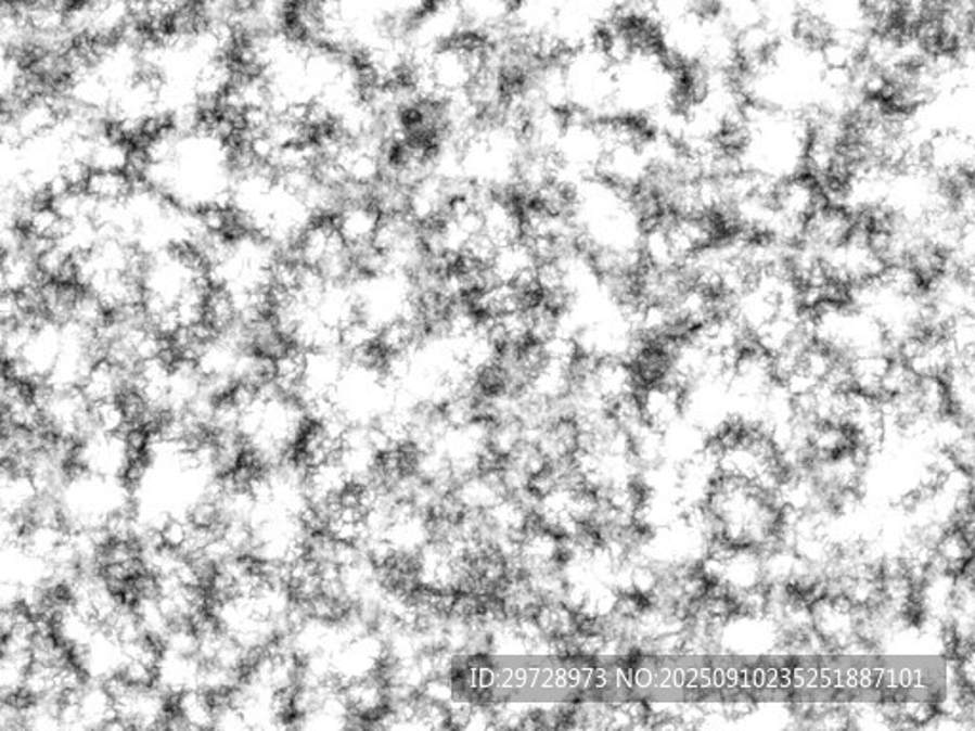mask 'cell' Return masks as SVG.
I'll list each match as a JSON object with an SVG mask.
<instances>
[{
	"mask_svg": "<svg viewBox=\"0 0 975 731\" xmlns=\"http://www.w3.org/2000/svg\"><path fill=\"white\" fill-rule=\"evenodd\" d=\"M851 229L854 216L848 208L823 203L818 210L811 211L810 216L804 219L800 242L823 254L848 241Z\"/></svg>",
	"mask_w": 975,
	"mask_h": 731,
	"instance_id": "obj_1",
	"label": "cell"
},
{
	"mask_svg": "<svg viewBox=\"0 0 975 731\" xmlns=\"http://www.w3.org/2000/svg\"><path fill=\"white\" fill-rule=\"evenodd\" d=\"M821 204L823 195L820 185L808 176L791 174L778 181V188L773 193V206L788 218L804 221L811 211L818 210Z\"/></svg>",
	"mask_w": 975,
	"mask_h": 731,
	"instance_id": "obj_2",
	"label": "cell"
},
{
	"mask_svg": "<svg viewBox=\"0 0 975 731\" xmlns=\"http://www.w3.org/2000/svg\"><path fill=\"white\" fill-rule=\"evenodd\" d=\"M345 703L349 707V715L359 716L362 720H374L387 708V693L385 682L377 672L367 677L351 678L342 684Z\"/></svg>",
	"mask_w": 975,
	"mask_h": 731,
	"instance_id": "obj_3",
	"label": "cell"
},
{
	"mask_svg": "<svg viewBox=\"0 0 975 731\" xmlns=\"http://www.w3.org/2000/svg\"><path fill=\"white\" fill-rule=\"evenodd\" d=\"M132 372L133 370H123L102 358L90 368L85 382L80 385V393L90 405L103 400H117L123 397V393L132 389Z\"/></svg>",
	"mask_w": 975,
	"mask_h": 731,
	"instance_id": "obj_4",
	"label": "cell"
},
{
	"mask_svg": "<svg viewBox=\"0 0 975 731\" xmlns=\"http://www.w3.org/2000/svg\"><path fill=\"white\" fill-rule=\"evenodd\" d=\"M52 629L63 646L78 652L92 642V638L98 634V630L102 629V625L82 612H78L77 607L73 606L67 599L62 610L55 614Z\"/></svg>",
	"mask_w": 975,
	"mask_h": 731,
	"instance_id": "obj_5",
	"label": "cell"
},
{
	"mask_svg": "<svg viewBox=\"0 0 975 731\" xmlns=\"http://www.w3.org/2000/svg\"><path fill=\"white\" fill-rule=\"evenodd\" d=\"M136 181L126 170H90L82 189L98 204H125L136 191Z\"/></svg>",
	"mask_w": 975,
	"mask_h": 731,
	"instance_id": "obj_6",
	"label": "cell"
},
{
	"mask_svg": "<svg viewBox=\"0 0 975 731\" xmlns=\"http://www.w3.org/2000/svg\"><path fill=\"white\" fill-rule=\"evenodd\" d=\"M20 226L33 241L57 242L65 229V221L52 208V204L48 201H39V203L29 204L25 208Z\"/></svg>",
	"mask_w": 975,
	"mask_h": 731,
	"instance_id": "obj_7",
	"label": "cell"
},
{
	"mask_svg": "<svg viewBox=\"0 0 975 731\" xmlns=\"http://www.w3.org/2000/svg\"><path fill=\"white\" fill-rule=\"evenodd\" d=\"M172 710L185 722L188 730H204L214 723V701L198 688L178 693Z\"/></svg>",
	"mask_w": 975,
	"mask_h": 731,
	"instance_id": "obj_8",
	"label": "cell"
},
{
	"mask_svg": "<svg viewBox=\"0 0 975 731\" xmlns=\"http://www.w3.org/2000/svg\"><path fill=\"white\" fill-rule=\"evenodd\" d=\"M40 279L48 282L75 284V256L63 248L60 242H50L35 256Z\"/></svg>",
	"mask_w": 975,
	"mask_h": 731,
	"instance_id": "obj_9",
	"label": "cell"
},
{
	"mask_svg": "<svg viewBox=\"0 0 975 731\" xmlns=\"http://www.w3.org/2000/svg\"><path fill=\"white\" fill-rule=\"evenodd\" d=\"M541 632L549 638H568L579 629V615L564 602H541L534 614Z\"/></svg>",
	"mask_w": 975,
	"mask_h": 731,
	"instance_id": "obj_10",
	"label": "cell"
},
{
	"mask_svg": "<svg viewBox=\"0 0 975 731\" xmlns=\"http://www.w3.org/2000/svg\"><path fill=\"white\" fill-rule=\"evenodd\" d=\"M204 322L214 330V334L226 332L236 322V307L233 296L223 286H210L204 302Z\"/></svg>",
	"mask_w": 975,
	"mask_h": 731,
	"instance_id": "obj_11",
	"label": "cell"
},
{
	"mask_svg": "<svg viewBox=\"0 0 975 731\" xmlns=\"http://www.w3.org/2000/svg\"><path fill=\"white\" fill-rule=\"evenodd\" d=\"M107 319H110V311L105 309V305L92 292L85 288L78 290L77 297L70 307L69 322L98 332Z\"/></svg>",
	"mask_w": 975,
	"mask_h": 731,
	"instance_id": "obj_12",
	"label": "cell"
},
{
	"mask_svg": "<svg viewBox=\"0 0 975 731\" xmlns=\"http://www.w3.org/2000/svg\"><path fill=\"white\" fill-rule=\"evenodd\" d=\"M90 415H92L98 433L123 435L130 428L125 408H123L118 398L117 400H103V402L90 405Z\"/></svg>",
	"mask_w": 975,
	"mask_h": 731,
	"instance_id": "obj_13",
	"label": "cell"
},
{
	"mask_svg": "<svg viewBox=\"0 0 975 731\" xmlns=\"http://www.w3.org/2000/svg\"><path fill=\"white\" fill-rule=\"evenodd\" d=\"M524 440L523 423L518 420L492 421L490 435H488V448L496 451L501 460L509 458L516 446Z\"/></svg>",
	"mask_w": 975,
	"mask_h": 731,
	"instance_id": "obj_14",
	"label": "cell"
},
{
	"mask_svg": "<svg viewBox=\"0 0 975 731\" xmlns=\"http://www.w3.org/2000/svg\"><path fill=\"white\" fill-rule=\"evenodd\" d=\"M158 646L163 652L168 654L185 655V657H196L198 650V637L191 623H174L168 629L163 640L158 642Z\"/></svg>",
	"mask_w": 975,
	"mask_h": 731,
	"instance_id": "obj_15",
	"label": "cell"
},
{
	"mask_svg": "<svg viewBox=\"0 0 975 731\" xmlns=\"http://www.w3.org/2000/svg\"><path fill=\"white\" fill-rule=\"evenodd\" d=\"M505 460L513 461L515 465L524 469L530 476L541 473L547 467V463H549L546 460V456L539 450L538 444L530 443V440H523V443L518 444L516 450Z\"/></svg>",
	"mask_w": 975,
	"mask_h": 731,
	"instance_id": "obj_16",
	"label": "cell"
},
{
	"mask_svg": "<svg viewBox=\"0 0 975 731\" xmlns=\"http://www.w3.org/2000/svg\"><path fill=\"white\" fill-rule=\"evenodd\" d=\"M191 528H193V524L188 521L185 514H181V516H174V514H170V516L166 518L165 524L158 529L161 541H163L166 547H170V549L181 551V549L185 547V543H188Z\"/></svg>",
	"mask_w": 975,
	"mask_h": 731,
	"instance_id": "obj_17",
	"label": "cell"
},
{
	"mask_svg": "<svg viewBox=\"0 0 975 731\" xmlns=\"http://www.w3.org/2000/svg\"><path fill=\"white\" fill-rule=\"evenodd\" d=\"M25 522L17 514L0 511V554L9 553L20 547L24 534Z\"/></svg>",
	"mask_w": 975,
	"mask_h": 731,
	"instance_id": "obj_18",
	"label": "cell"
},
{
	"mask_svg": "<svg viewBox=\"0 0 975 731\" xmlns=\"http://www.w3.org/2000/svg\"><path fill=\"white\" fill-rule=\"evenodd\" d=\"M24 728V705L17 703L16 695L0 697V730Z\"/></svg>",
	"mask_w": 975,
	"mask_h": 731,
	"instance_id": "obj_19",
	"label": "cell"
},
{
	"mask_svg": "<svg viewBox=\"0 0 975 731\" xmlns=\"http://www.w3.org/2000/svg\"><path fill=\"white\" fill-rule=\"evenodd\" d=\"M50 2H54V4H60L63 9H69L73 4H77L80 0H50Z\"/></svg>",
	"mask_w": 975,
	"mask_h": 731,
	"instance_id": "obj_20",
	"label": "cell"
},
{
	"mask_svg": "<svg viewBox=\"0 0 975 731\" xmlns=\"http://www.w3.org/2000/svg\"><path fill=\"white\" fill-rule=\"evenodd\" d=\"M0 375H2V374H0Z\"/></svg>",
	"mask_w": 975,
	"mask_h": 731,
	"instance_id": "obj_21",
	"label": "cell"
}]
</instances>
